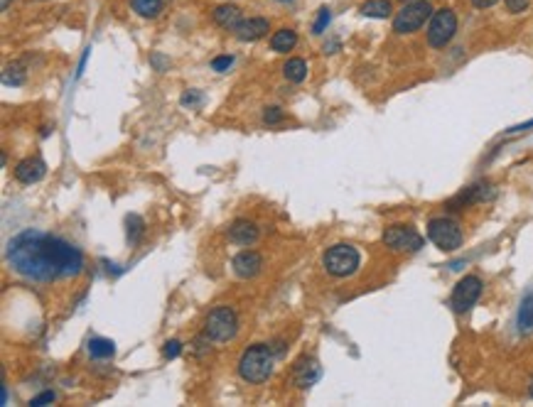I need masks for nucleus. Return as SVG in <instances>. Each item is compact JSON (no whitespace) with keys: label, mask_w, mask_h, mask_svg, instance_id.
I'll return each mask as SVG.
<instances>
[{"label":"nucleus","mask_w":533,"mask_h":407,"mask_svg":"<svg viewBox=\"0 0 533 407\" xmlns=\"http://www.w3.org/2000/svg\"><path fill=\"white\" fill-rule=\"evenodd\" d=\"M8 265L25 280L52 282L60 277H77L84 270V255L60 235L23 231L8 243Z\"/></svg>","instance_id":"1"},{"label":"nucleus","mask_w":533,"mask_h":407,"mask_svg":"<svg viewBox=\"0 0 533 407\" xmlns=\"http://www.w3.org/2000/svg\"><path fill=\"white\" fill-rule=\"evenodd\" d=\"M273 361L275 353L270 349V344H253L238 358V376L246 383H265L273 373Z\"/></svg>","instance_id":"2"},{"label":"nucleus","mask_w":533,"mask_h":407,"mask_svg":"<svg viewBox=\"0 0 533 407\" xmlns=\"http://www.w3.org/2000/svg\"><path fill=\"white\" fill-rule=\"evenodd\" d=\"M359 262H361L359 250H356L354 245H349V243L332 245V248H327V250H324V255H322L324 270H327L329 275H334V277L354 275V272L359 270Z\"/></svg>","instance_id":"3"},{"label":"nucleus","mask_w":533,"mask_h":407,"mask_svg":"<svg viewBox=\"0 0 533 407\" xmlns=\"http://www.w3.org/2000/svg\"><path fill=\"white\" fill-rule=\"evenodd\" d=\"M204 334L209 336L211 341H219V344L231 341L233 336L238 334V314L233 312V307L221 304V307L211 309L204 321Z\"/></svg>","instance_id":"4"},{"label":"nucleus","mask_w":533,"mask_h":407,"mask_svg":"<svg viewBox=\"0 0 533 407\" xmlns=\"http://www.w3.org/2000/svg\"><path fill=\"white\" fill-rule=\"evenodd\" d=\"M433 5L428 0H418V3H403V8L393 18V32L396 35H410V32L420 30L430 18H433Z\"/></svg>","instance_id":"5"},{"label":"nucleus","mask_w":533,"mask_h":407,"mask_svg":"<svg viewBox=\"0 0 533 407\" xmlns=\"http://www.w3.org/2000/svg\"><path fill=\"white\" fill-rule=\"evenodd\" d=\"M428 238L445 253H452L462 245V228L455 218L438 216L428 221Z\"/></svg>","instance_id":"6"},{"label":"nucleus","mask_w":533,"mask_h":407,"mask_svg":"<svg viewBox=\"0 0 533 407\" xmlns=\"http://www.w3.org/2000/svg\"><path fill=\"white\" fill-rule=\"evenodd\" d=\"M457 32V15L450 8H440L433 13L428 25V45L433 50H442L452 42Z\"/></svg>","instance_id":"7"},{"label":"nucleus","mask_w":533,"mask_h":407,"mask_svg":"<svg viewBox=\"0 0 533 407\" xmlns=\"http://www.w3.org/2000/svg\"><path fill=\"white\" fill-rule=\"evenodd\" d=\"M383 243H386V248L396 250V253H415V250L423 248L425 240L413 226L398 223V226H388L383 231Z\"/></svg>","instance_id":"8"},{"label":"nucleus","mask_w":533,"mask_h":407,"mask_svg":"<svg viewBox=\"0 0 533 407\" xmlns=\"http://www.w3.org/2000/svg\"><path fill=\"white\" fill-rule=\"evenodd\" d=\"M482 280L477 275H465L460 282L455 285V290L450 294V307L455 314H465L477 304L479 294H482Z\"/></svg>","instance_id":"9"},{"label":"nucleus","mask_w":533,"mask_h":407,"mask_svg":"<svg viewBox=\"0 0 533 407\" xmlns=\"http://www.w3.org/2000/svg\"><path fill=\"white\" fill-rule=\"evenodd\" d=\"M492 194L494 191H492V184H489V182H477V184L467 186L465 191H460L452 201H447V211H462V208L470 206V203L487 201Z\"/></svg>","instance_id":"10"},{"label":"nucleus","mask_w":533,"mask_h":407,"mask_svg":"<svg viewBox=\"0 0 533 407\" xmlns=\"http://www.w3.org/2000/svg\"><path fill=\"white\" fill-rule=\"evenodd\" d=\"M322 376V368H319V363L314 361L312 356H302L295 361V366H292V380H295L297 388H310L314 385Z\"/></svg>","instance_id":"11"},{"label":"nucleus","mask_w":533,"mask_h":407,"mask_svg":"<svg viewBox=\"0 0 533 407\" xmlns=\"http://www.w3.org/2000/svg\"><path fill=\"white\" fill-rule=\"evenodd\" d=\"M231 32L236 35V40H241V42H258L270 32V23L265 18H248V20H241Z\"/></svg>","instance_id":"12"},{"label":"nucleus","mask_w":533,"mask_h":407,"mask_svg":"<svg viewBox=\"0 0 533 407\" xmlns=\"http://www.w3.org/2000/svg\"><path fill=\"white\" fill-rule=\"evenodd\" d=\"M231 267L241 280H248V277H255L260 272L263 258H260V253H255V250H241V253L233 258Z\"/></svg>","instance_id":"13"},{"label":"nucleus","mask_w":533,"mask_h":407,"mask_svg":"<svg viewBox=\"0 0 533 407\" xmlns=\"http://www.w3.org/2000/svg\"><path fill=\"white\" fill-rule=\"evenodd\" d=\"M47 174V165L40 157H25L15 165V179L23 184H35Z\"/></svg>","instance_id":"14"},{"label":"nucleus","mask_w":533,"mask_h":407,"mask_svg":"<svg viewBox=\"0 0 533 407\" xmlns=\"http://www.w3.org/2000/svg\"><path fill=\"white\" fill-rule=\"evenodd\" d=\"M229 240L238 245H251L258 240V226L248 218H236V221L229 226Z\"/></svg>","instance_id":"15"},{"label":"nucleus","mask_w":533,"mask_h":407,"mask_svg":"<svg viewBox=\"0 0 533 407\" xmlns=\"http://www.w3.org/2000/svg\"><path fill=\"white\" fill-rule=\"evenodd\" d=\"M241 8L231 3H224L219 8H214V23L224 30H233L238 23H241Z\"/></svg>","instance_id":"16"},{"label":"nucleus","mask_w":533,"mask_h":407,"mask_svg":"<svg viewBox=\"0 0 533 407\" xmlns=\"http://www.w3.org/2000/svg\"><path fill=\"white\" fill-rule=\"evenodd\" d=\"M359 13L364 15V18L386 20V18H391V13H393V3L391 0H366L359 8Z\"/></svg>","instance_id":"17"},{"label":"nucleus","mask_w":533,"mask_h":407,"mask_svg":"<svg viewBox=\"0 0 533 407\" xmlns=\"http://www.w3.org/2000/svg\"><path fill=\"white\" fill-rule=\"evenodd\" d=\"M295 45H297V32L295 30L282 28V30L275 32L273 37H270V50L280 52V55H287V52H290Z\"/></svg>","instance_id":"18"},{"label":"nucleus","mask_w":533,"mask_h":407,"mask_svg":"<svg viewBox=\"0 0 533 407\" xmlns=\"http://www.w3.org/2000/svg\"><path fill=\"white\" fill-rule=\"evenodd\" d=\"M519 331L521 334H531L533 331V290L524 294L519 307Z\"/></svg>","instance_id":"19"},{"label":"nucleus","mask_w":533,"mask_h":407,"mask_svg":"<svg viewBox=\"0 0 533 407\" xmlns=\"http://www.w3.org/2000/svg\"><path fill=\"white\" fill-rule=\"evenodd\" d=\"M282 77H285L287 82H292V84L305 82V77H307V64H305V59H300V57L287 59L285 67H282Z\"/></svg>","instance_id":"20"},{"label":"nucleus","mask_w":533,"mask_h":407,"mask_svg":"<svg viewBox=\"0 0 533 407\" xmlns=\"http://www.w3.org/2000/svg\"><path fill=\"white\" fill-rule=\"evenodd\" d=\"M89 356L92 358H99V361H106V358H114L116 353V344L109 339H101V336H94L92 341H89Z\"/></svg>","instance_id":"21"},{"label":"nucleus","mask_w":533,"mask_h":407,"mask_svg":"<svg viewBox=\"0 0 533 407\" xmlns=\"http://www.w3.org/2000/svg\"><path fill=\"white\" fill-rule=\"evenodd\" d=\"M131 8L136 10L141 18H158L163 13V0H131Z\"/></svg>","instance_id":"22"},{"label":"nucleus","mask_w":533,"mask_h":407,"mask_svg":"<svg viewBox=\"0 0 533 407\" xmlns=\"http://www.w3.org/2000/svg\"><path fill=\"white\" fill-rule=\"evenodd\" d=\"M126 226H128V240H131V243H138L141 235L145 233V223H143V218L138 216V213L126 216Z\"/></svg>","instance_id":"23"},{"label":"nucleus","mask_w":533,"mask_h":407,"mask_svg":"<svg viewBox=\"0 0 533 407\" xmlns=\"http://www.w3.org/2000/svg\"><path fill=\"white\" fill-rule=\"evenodd\" d=\"M25 82V72H23V67H8L5 69V74H3V84L5 87H20V84Z\"/></svg>","instance_id":"24"},{"label":"nucleus","mask_w":533,"mask_h":407,"mask_svg":"<svg viewBox=\"0 0 533 407\" xmlns=\"http://www.w3.org/2000/svg\"><path fill=\"white\" fill-rule=\"evenodd\" d=\"M329 8H322L319 10V15H317V20H314V25H312V35H322L324 30H327V25H329Z\"/></svg>","instance_id":"25"},{"label":"nucleus","mask_w":533,"mask_h":407,"mask_svg":"<svg viewBox=\"0 0 533 407\" xmlns=\"http://www.w3.org/2000/svg\"><path fill=\"white\" fill-rule=\"evenodd\" d=\"M180 353H182V341H180V339L165 341V346H163V356L165 358H170V361H172V358H177Z\"/></svg>","instance_id":"26"},{"label":"nucleus","mask_w":533,"mask_h":407,"mask_svg":"<svg viewBox=\"0 0 533 407\" xmlns=\"http://www.w3.org/2000/svg\"><path fill=\"white\" fill-rule=\"evenodd\" d=\"M55 400H57V395L52 393V390H45V393L35 395V398L30 400V405H32V407H42V405H52Z\"/></svg>","instance_id":"27"},{"label":"nucleus","mask_w":533,"mask_h":407,"mask_svg":"<svg viewBox=\"0 0 533 407\" xmlns=\"http://www.w3.org/2000/svg\"><path fill=\"white\" fill-rule=\"evenodd\" d=\"M529 3H531V0H504L506 10H509L511 15H519V13H524V10L529 8Z\"/></svg>","instance_id":"28"},{"label":"nucleus","mask_w":533,"mask_h":407,"mask_svg":"<svg viewBox=\"0 0 533 407\" xmlns=\"http://www.w3.org/2000/svg\"><path fill=\"white\" fill-rule=\"evenodd\" d=\"M282 121V111L278 108V106H270V108H265L263 113V123H268V126H275V123Z\"/></svg>","instance_id":"29"},{"label":"nucleus","mask_w":533,"mask_h":407,"mask_svg":"<svg viewBox=\"0 0 533 407\" xmlns=\"http://www.w3.org/2000/svg\"><path fill=\"white\" fill-rule=\"evenodd\" d=\"M231 64H233V57H216L214 59V62H211V69H214V72H229V67H231Z\"/></svg>","instance_id":"30"},{"label":"nucleus","mask_w":533,"mask_h":407,"mask_svg":"<svg viewBox=\"0 0 533 407\" xmlns=\"http://www.w3.org/2000/svg\"><path fill=\"white\" fill-rule=\"evenodd\" d=\"M202 104V94H197V91H187V94L182 96V106H199Z\"/></svg>","instance_id":"31"},{"label":"nucleus","mask_w":533,"mask_h":407,"mask_svg":"<svg viewBox=\"0 0 533 407\" xmlns=\"http://www.w3.org/2000/svg\"><path fill=\"white\" fill-rule=\"evenodd\" d=\"M150 64L158 69V72H165V69L170 67V62H167V59H165L163 55H158V52H155V55H150Z\"/></svg>","instance_id":"32"},{"label":"nucleus","mask_w":533,"mask_h":407,"mask_svg":"<svg viewBox=\"0 0 533 407\" xmlns=\"http://www.w3.org/2000/svg\"><path fill=\"white\" fill-rule=\"evenodd\" d=\"M499 0H472V5L477 10H487V8H492V5H497Z\"/></svg>","instance_id":"33"},{"label":"nucleus","mask_w":533,"mask_h":407,"mask_svg":"<svg viewBox=\"0 0 533 407\" xmlns=\"http://www.w3.org/2000/svg\"><path fill=\"white\" fill-rule=\"evenodd\" d=\"M0 8H3V13H5V10L10 8V0H3V5H0Z\"/></svg>","instance_id":"34"},{"label":"nucleus","mask_w":533,"mask_h":407,"mask_svg":"<svg viewBox=\"0 0 533 407\" xmlns=\"http://www.w3.org/2000/svg\"><path fill=\"white\" fill-rule=\"evenodd\" d=\"M529 395L533 398V378H531V385H529Z\"/></svg>","instance_id":"35"},{"label":"nucleus","mask_w":533,"mask_h":407,"mask_svg":"<svg viewBox=\"0 0 533 407\" xmlns=\"http://www.w3.org/2000/svg\"><path fill=\"white\" fill-rule=\"evenodd\" d=\"M401 3H418V0H401Z\"/></svg>","instance_id":"36"},{"label":"nucleus","mask_w":533,"mask_h":407,"mask_svg":"<svg viewBox=\"0 0 533 407\" xmlns=\"http://www.w3.org/2000/svg\"><path fill=\"white\" fill-rule=\"evenodd\" d=\"M280 3H287V0H280Z\"/></svg>","instance_id":"37"}]
</instances>
